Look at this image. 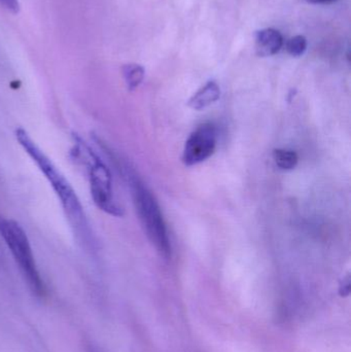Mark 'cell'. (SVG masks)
<instances>
[{
    "label": "cell",
    "instance_id": "cell-9",
    "mask_svg": "<svg viewBox=\"0 0 351 352\" xmlns=\"http://www.w3.org/2000/svg\"><path fill=\"white\" fill-rule=\"evenodd\" d=\"M123 74L128 89L130 91H133L138 88L144 80V69L138 64H128V65L124 66Z\"/></svg>",
    "mask_w": 351,
    "mask_h": 352
},
{
    "label": "cell",
    "instance_id": "cell-12",
    "mask_svg": "<svg viewBox=\"0 0 351 352\" xmlns=\"http://www.w3.org/2000/svg\"><path fill=\"white\" fill-rule=\"evenodd\" d=\"M306 1L313 4H329L333 3L336 0H306Z\"/></svg>",
    "mask_w": 351,
    "mask_h": 352
},
{
    "label": "cell",
    "instance_id": "cell-2",
    "mask_svg": "<svg viewBox=\"0 0 351 352\" xmlns=\"http://www.w3.org/2000/svg\"><path fill=\"white\" fill-rule=\"evenodd\" d=\"M71 154L74 160L82 165L88 173L91 196L95 205L107 214L117 217H123V209L117 204L113 195V176L107 165L76 134L73 135Z\"/></svg>",
    "mask_w": 351,
    "mask_h": 352
},
{
    "label": "cell",
    "instance_id": "cell-1",
    "mask_svg": "<svg viewBox=\"0 0 351 352\" xmlns=\"http://www.w3.org/2000/svg\"><path fill=\"white\" fill-rule=\"evenodd\" d=\"M14 136L16 142L22 146L25 153L32 159L33 162L47 178L54 192L57 195L72 233L76 236L78 243L82 248L93 250L94 246H96L94 233L84 212V206L71 184L54 164L53 161L41 150L26 130L16 128Z\"/></svg>",
    "mask_w": 351,
    "mask_h": 352
},
{
    "label": "cell",
    "instance_id": "cell-5",
    "mask_svg": "<svg viewBox=\"0 0 351 352\" xmlns=\"http://www.w3.org/2000/svg\"><path fill=\"white\" fill-rule=\"evenodd\" d=\"M218 132L212 124L200 125L185 142L183 162L194 166L207 160L216 152Z\"/></svg>",
    "mask_w": 351,
    "mask_h": 352
},
{
    "label": "cell",
    "instance_id": "cell-11",
    "mask_svg": "<svg viewBox=\"0 0 351 352\" xmlns=\"http://www.w3.org/2000/svg\"><path fill=\"white\" fill-rule=\"evenodd\" d=\"M0 4L4 8H6L8 12H12V14H16V12H19V10H20L19 0H0Z\"/></svg>",
    "mask_w": 351,
    "mask_h": 352
},
{
    "label": "cell",
    "instance_id": "cell-7",
    "mask_svg": "<svg viewBox=\"0 0 351 352\" xmlns=\"http://www.w3.org/2000/svg\"><path fill=\"white\" fill-rule=\"evenodd\" d=\"M220 90L218 85L212 80L208 82L205 86L202 87L199 91L195 93L190 99L189 107L195 111H201L214 104V102L220 99Z\"/></svg>",
    "mask_w": 351,
    "mask_h": 352
},
{
    "label": "cell",
    "instance_id": "cell-3",
    "mask_svg": "<svg viewBox=\"0 0 351 352\" xmlns=\"http://www.w3.org/2000/svg\"><path fill=\"white\" fill-rule=\"evenodd\" d=\"M0 236L12 252L29 289L37 297L45 296L47 289L39 274L30 241L20 223L14 219L0 217Z\"/></svg>",
    "mask_w": 351,
    "mask_h": 352
},
{
    "label": "cell",
    "instance_id": "cell-8",
    "mask_svg": "<svg viewBox=\"0 0 351 352\" xmlns=\"http://www.w3.org/2000/svg\"><path fill=\"white\" fill-rule=\"evenodd\" d=\"M273 159L278 167L282 170H293L296 168L299 162V157L294 151L278 148L274 150Z\"/></svg>",
    "mask_w": 351,
    "mask_h": 352
},
{
    "label": "cell",
    "instance_id": "cell-10",
    "mask_svg": "<svg viewBox=\"0 0 351 352\" xmlns=\"http://www.w3.org/2000/svg\"><path fill=\"white\" fill-rule=\"evenodd\" d=\"M307 49V41L302 35H297L288 39L286 43V51L293 57H300Z\"/></svg>",
    "mask_w": 351,
    "mask_h": 352
},
{
    "label": "cell",
    "instance_id": "cell-4",
    "mask_svg": "<svg viewBox=\"0 0 351 352\" xmlns=\"http://www.w3.org/2000/svg\"><path fill=\"white\" fill-rule=\"evenodd\" d=\"M130 186L136 211L146 236L163 258H170V239L158 202L138 178L131 176Z\"/></svg>",
    "mask_w": 351,
    "mask_h": 352
},
{
    "label": "cell",
    "instance_id": "cell-6",
    "mask_svg": "<svg viewBox=\"0 0 351 352\" xmlns=\"http://www.w3.org/2000/svg\"><path fill=\"white\" fill-rule=\"evenodd\" d=\"M284 45V38L280 31L273 28L258 31L256 35V52L260 57L275 55Z\"/></svg>",
    "mask_w": 351,
    "mask_h": 352
}]
</instances>
